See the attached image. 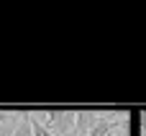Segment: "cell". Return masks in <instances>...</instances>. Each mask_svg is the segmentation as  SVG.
Returning <instances> with one entry per match:
<instances>
[{
    "instance_id": "2",
    "label": "cell",
    "mask_w": 146,
    "mask_h": 136,
    "mask_svg": "<svg viewBox=\"0 0 146 136\" xmlns=\"http://www.w3.org/2000/svg\"><path fill=\"white\" fill-rule=\"evenodd\" d=\"M69 131H74V113L72 111H67V113L59 111V116H56V121L51 126V136H64Z\"/></svg>"
},
{
    "instance_id": "1",
    "label": "cell",
    "mask_w": 146,
    "mask_h": 136,
    "mask_svg": "<svg viewBox=\"0 0 146 136\" xmlns=\"http://www.w3.org/2000/svg\"><path fill=\"white\" fill-rule=\"evenodd\" d=\"M98 118H100L98 111H77V113H74V131L80 136H87L90 129L98 123Z\"/></svg>"
},
{
    "instance_id": "9",
    "label": "cell",
    "mask_w": 146,
    "mask_h": 136,
    "mask_svg": "<svg viewBox=\"0 0 146 136\" xmlns=\"http://www.w3.org/2000/svg\"><path fill=\"white\" fill-rule=\"evenodd\" d=\"M108 136H113V134H108Z\"/></svg>"
},
{
    "instance_id": "8",
    "label": "cell",
    "mask_w": 146,
    "mask_h": 136,
    "mask_svg": "<svg viewBox=\"0 0 146 136\" xmlns=\"http://www.w3.org/2000/svg\"><path fill=\"white\" fill-rule=\"evenodd\" d=\"M64 136H80V134H77V131H69V134H64Z\"/></svg>"
},
{
    "instance_id": "6",
    "label": "cell",
    "mask_w": 146,
    "mask_h": 136,
    "mask_svg": "<svg viewBox=\"0 0 146 136\" xmlns=\"http://www.w3.org/2000/svg\"><path fill=\"white\" fill-rule=\"evenodd\" d=\"M8 118H10V113H5V111H0V123H5Z\"/></svg>"
},
{
    "instance_id": "4",
    "label": "cell",
    "mask_w": 146,
    "mask_h": 136,
    "mask_svg": "<svg viewBox=\"0 0 146 136\" xmlns=\"http://www.w3.org/2000/svg\"><path fill=\"white\" fill-rule=\"evenodd\" d=\"M13 136H33V131H31V118H28V113H23V116H21V121H18V126H15Z\"/></svg>"
},
{
    "instance_id": "3",
    "label": "cell",
    "mask_w": 146,
    "mask_h": 136,
    "mask_svg": "<svg viewBox=\"0 0 146 136\" xmlns=\"http://www.w3.org/2000/svg\"><path fill=\"white\" fill-rule=\"evenodd\" d=\"M21 116H23V113H10V118H8L5 123H0V136H13L18 121H21Z\"/></svg>"
},
{
    "instance_id": "7",
    "label": "cell",
    "mask_w": 146,
    "mask_h": 136,
    "mask_svg": "<svg viewBox=\"0 0 146 136\" xmlns=\"http://www.w3.org/2000/svg\"><path fill=\"white\" fill-rule=\"evenodd\" d=\"M141 121H144V129H146V111L141 113Z\"/></svg>"
},
{
    "instance_id": "5",
    "label": "cell",
    "mask_w": 146,
    "mask_h": 136,
    "mask_svg": "<svg viewBox=\"0 0 146 136\" xmlns=\"http://www.w3.org/2000/svg\"><path fill=\"white\" fill-rule=\"evenodd\" d=\"M28 118H31V131H33V136H51V131L44 129V123H41L33 113H28Z\"/></svg>"
}]
</instances>
